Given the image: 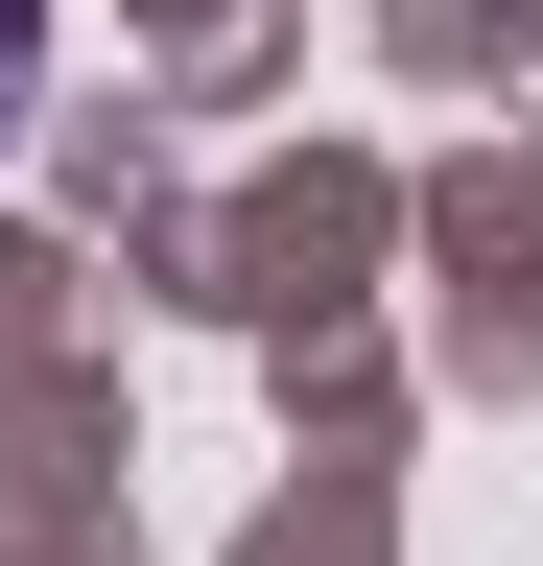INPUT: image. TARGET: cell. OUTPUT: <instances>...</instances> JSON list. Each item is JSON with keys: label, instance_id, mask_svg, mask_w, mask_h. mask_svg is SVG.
Returning a JSON list of instances; mask_svg holds the SVG:
<instances>
[{"label": "cell", "instance_id": "obj_1", "mask_svg": "<svg viewBox=\"0 0 543 566\" xmlns=\"http://www.w3.org/2000/svg\"><path fill=\"white\" fill-rule=\"evenodd\" d=\"M24 71H48V0H0V118H24Z\"/></svg>", "mask_w": 543, "mask_h": 566}]
</instances>
